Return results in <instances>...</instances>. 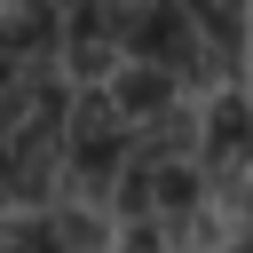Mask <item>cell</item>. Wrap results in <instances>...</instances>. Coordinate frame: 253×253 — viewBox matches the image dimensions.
<instances>
[{
    "label": "cell",
    "instance_id": "cell-1",
    "mask_svg": "<svg viewBox=\"0 0 253 253\" xmlns=\"http://www.w3.org/2000/svg\"><path fill=\"white\" fill-rule=\"evenodd\" d=\"M198 174H206V182L253 174V95H245V87L206 95V111H198Z\"/></svg>",
    "mask_w": 253,
    "mask_h": 253
},
{
    "label": "cell",
    "instance_id": "cell-2",
    "mask_svg": "<svg viewBox=\"0 0 253 253\" xmlns=\"http://www.w3.org/2000/svg\"><path fill=\"white\" fill-rule=\"evenodd\" d=\"M103 95L119 103V119H126V126H150V119H166L174 103H190V95H182V79H174V71H158V63H119V79H111Z\"/></svg>",
    "mask_w": 253,
    "mask_h": 253
},
{
    "label": "cell",
    "instance_id": "cell-3",
    "mask_svg": "<svg viewBox=\"0 0 253 253\" xmlns=\"http://www.w3.org/2000/svg\"><path fill=\"white\" fill-rule=\"evenodd\" d=\"M182 158H198V111L190 103H174L150 126H134V166H182Z\"/></svg>",
    "mask_w": 253,
    "mask_h": 253
}]
</instances>
